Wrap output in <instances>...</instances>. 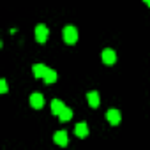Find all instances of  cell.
Wrapping results in <instances>:
<instances>
[{
  "label": "cell",
  "instance_id": "cell-6",
  "mask_svg": "<svg viewBox=\"0 0 150 150\" xmlns=\"http://www.w3.org/2000/svg\"><path fill=\"white\" fill-rule=\"evenodd\" d=\"M32 71H34V76H35V78H41V80H42V78L46 76V72L50 71V67L44 65V64H34V65H32Z\"/></svg>",
  "mask_w": 150,
  "mask_h": 150
},
{
  "label": "cell",
  "instance_id": "cell-13",
  "mask_svg": "<svg viewBox=\"0 0 150 150\" xmlns=\"http://www.w3.org/2000/svg\"><path fill=\"white\" fill-rule=\"evenodd\" d=\"M0 92H2V94H6L7 92V81L2 78V80H0Z\"/></svg>",
  "mask_w": 150,
  "mask_h": 150
},
{
  "label": "cell",
  "instance_id": "cell-8",
  "mask_svg": "<svg viewBox=\"0 0 150 150\" xmlns=\"http://www.w3.org/2000/svg\"><path fill=\"white\" fill-rule=\"evenodd\" d=\"M74 134H76L78 138H87L88 136V125L85 124V122H80V124H76V127H74Z\"/></svg>",
  "mask_w": 150,
  "mask_h": 150
},
{
  "label": "cell",
  "instance_id": "cell-14",
  "mask_svg": "<svg viewBox=\"0 0 150 150\" xmlns=\"http://www.w3.org/2000/svg\"><path fill=\"white\" fill-rule=\"evenodd\" d=\"M143 2H145V4H146V6H150V0H143Z\"/></svg>",
  "mask_w": 150,
  "mask_h": 150
},
{
  "label": "cell",
  "instance_id": "cell-1",
  "mask_svg": "<svg viewBox=\"0 0 150 150\" xmlns=\"http://www.w3.org/2000/svg\"><path fill=\"white\" fill-rule=\"evenodd\" d=\"M62 35H64V41H65L67 44H74V42L78 41V28L72 27V25H67V27L64 28Z\"/></svg>",
  "mask_w": 150,
  "mask_h": 150
},
{
  "label": "cell",
  "instance_id": "cell-7",
  "mask_svg": "<svg viewBox=\"0 0 150 150\" xmlns=\"http://www.w3.org/2000/svg\"><path fill=\"white\" fill-rule=\"evenodd\" d=\"M87 101H88V104H90L92 108H97L99 103H101V96H99V92H97V90H90V92L87 94Z\"/></svg>",
  "mask_w": 150,
  "mask_h": 150
},
{
  "label": "cell",
  "instance_id": "cell-11",
  "mask_svg": "<svg viewBox=\"0 0 150 150\" xmlns=\"http://www.w3.org/2000/svg\"><path fill=\"white\" fill-rule=\"evenodd\" d=\"M65 108V104L60 101V99H53L51 101V113L53 115H60V111Z\"/></svg>",
  "mask_w": 150,
  "mask_h": 150
},
{
  "label": "cell",
  "instance_id": "cell-10",
  "mask_svg": "<svg viewBox=\"0 0 150 150\" xmlns=\"http://www.w3.org/2000/svg\"><path fill=\"white\" fill-rule=\"evenodd\" d=\"M58 80V74H57V71H53V69H50L48 72H46V76L42 78V81L46 83V85H51V83H55Z\"/></svg>",
  "mask_w": 150,
  "mask_h": 150
},
{
  "label": "cell",
  "instance_id": "cell-4",
  "mask_svg": "<svg viewBox=\"0 0 150 150\" xmlns=\"http://www.w3.org/2000/svg\"><path fill=\"white\" fill-rule=\"evenodd\" d=\"M30 106H32L34 110H41V108L44 106V96H42L41 92H34V94L30 96Z\"/></svg>",
  "mask_w": 150,
  "mask_h": 150
},
{
  "label": "cell",
  "instance_id": "cell-12",
  "mask_svg": "<svg viewBox=\"0 0 150 150\" xmlns=\"http://www.w3.org/2000/svg\"><path fill=\"white\" fill-rule=\"evenodd\" d=\"M58 118H60V122H69L71 118H72V110L71 108H64L62 111H60V115H58Z\"/></svg>",
  "mask_w": 150,
  "mask_h": 150
},
{
  "label": "cell",
  "instance_id": "cell-3",
  "mask_svg": "<svg viewBox=\"0 0 150 150\" xmlns=\"http://www.w3.org/2000/svg\"><path fill=\"white\" fill-rule=\"evenodd\" d=\"M48 35H50V30H48L46 25H37L35 27V41L37 42H46Z\"/></svg>",
  "mask_w": 150,
  "mask_h": 150
},
{
  "label": "cell",
  "instance_id": "cell-9",
  "mask_svg": "<svg viewBox=\"0 0 150 150\" xmlns=\"http://www.w3.org/2000/svg\"><path fill=\"white\" fill-rule=\"evenodd\" d=\"M53 141H55L57 145H60V146H65V145H67V132H65V131H57V132L53 134Z\"/></svg>",
  "mask_w": 150,
  "mask_h": 150
},
{
  "label": "cell",
  "instance_id": "cell-2",
  "mask_svg": "<svg viewBox=\"0 0 150 150\" xmlns=\"http://www.w3.org/2000/svg\"><path fill=\"white\" fill-rule=\"evenodd\" d=\"M103 62L106 65H113L117 62V51L113 48H104L103 50Z\"/></svg>",
  "mask_w": 150,
  "mask_h": 150
},
{
  "label": "cell",
  "instance_id": "cell-5",
  "mask_svg": "<svg viewBox=\"0 0 150 150\" xmlns=\"http://www.w3.org/2000/svg\"><path fill=\"white\" fill-rule=\"evenodd\" d=\"M106 118H108V122H110L111 125H118L120 120H122V113H120L117 108H111V110H108Z\"/></svg>",
  "mask_w": 150,
  "mask_h": 150
}]
</instances>
